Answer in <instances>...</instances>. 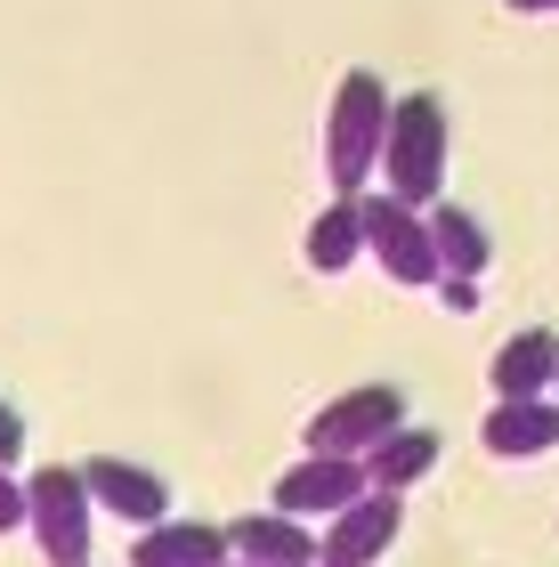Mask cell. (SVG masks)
Listing matches in <instances>:
<instances>
[{
    "label": "cell",
    "mask_w": 559,
    "mask_h": 567,
    "mask_svg": "<svg viewBox=\"0 0 559 567\" xmlns=\"http://www.w3.org/2000/svg\"><path fill=\"white\" fill-rule=\"evenodd\" d=\"M390 114H397V97L381 90V73L349 65L341 82H333V106H324V178H333L341 195H365V178L381 171Z\"/></svg>",
    "instance_id": "obj_1"
},
{
    "label": "cell",
    "mask_w": 559,
    "mask_h": 567,
    "mask_svg": "<svg viewBox=\"0 0 559 567\" xmlns=\"http://www.w3.org/2000/svg\"><path fill=\"white\" fill-rule=\"evenodd\" d=\"M446 97L429 90H405L397 114H390V138H381V187H390L397 203H414V212H429V203L446 195Z\"/></svg>",
    "instance_id": "obj_2"
},
{
    "label": "cell",
    "mask_w": 559,
    "mask_h": 567,
    "mask_svg": "<svg viewBox=\"0 0 559 567\" xmlns=\"http://www.w3.org/2000/svg\"><path fill=\"white\" fill-rule=\"evenodd\" d=\"M90 519H97V495L82 471L49 462V471L24 478V527L49 551V567H90Z\"/></svg>",
    "instance_id": "obj_3"
},
{
    "label": "cell",
    "mask_w": 559,
    "mask_h": 567,
    "mask_svg": "<svg viewBox=\"0 0 559 567\" xmlns=\"http://www.w3.org/2000/svg\"><path fill=\"white\" fill-rule=\"evenodd\" d=\"M358 212H365V251L381 260V276L390 284H438V244H429V212H414V203H397L390 187L381 195H358Z\"/></svg>",
    "instance_id": "obj_4"
},
{
    "label": "cell",
    "mask_w": 559,
    "mask_h": 567,
    "mask_svg": "<svg viewBox=\"0 0 559 567\" xmlns=\"http://www.w3.org/2000/svg\"><path fill=\"white\" fill-rule=\"evenodd\" d=\"M397 422H405V398L390 390V381H365V390H341L333 405H317L309 430H300V446H309V454H358L365 462V446H381Z\"/></svg>",
    "instance_id": "obj_5"
},
{
    "label": "cell",
    "mask_w": 559,
    "mask_h": 567,
    "mask_svg": "<svg viewBox=\"0 0 559 567\" xmlns=\"http://www.w3.org/2000/svg\"><path fill=\"white\" fill-rule=\"evenodd\" d=\"M397 527H405L397 495H390V486H365L349 511H333V519H324V535H317V567H373L381 551L397 544Z\"/></svg>",
    "instance_id": "obj_6"
},
{
    "label": "cell",
    "mask_w": 559,
    "mask_h": 567,
    "mask_svg": "<svg viewBox=\"0 0 559 567\" xmlns=\"http://www.w3.org/2000/svg\"><path fill=\"white\" fill-rule=\"evenodd\" d=\"M365 495V462L358 454H309V462H292L284 478H276V511H292V519H333V511H349Z\"/></svg>",
    "instance_id": "obj_7"
},
{
    "label": "cell",
    "mask_w": 559,
    "mask_h": 567,
    "mask_svg": "<svg viewBox=\"0 0 559 567\" xmlns=\"http://www.w3.org/2000/svg\"><path fill=\"white\" fill-rule=\"evenodd\" d=\"M82 478H90L97 511H114V519H131V527H155V519H170V486H163L155 471H138V462H122V454H97V462H82Z\"/></svg>",
    "instance_id": "obj_8"
},
{
    "label": "cell",
    "mask_w": 559,
    "mask_h": 567,
    "mask_svg": "<svg viewBox=\"0 0 559 567\" xmlns=\"http://www.w3.org/2000/svg\"><path fill=\"white\" fill-rule=\"evenodd\" d=\"M227 551L244 567H317V535L292 511H251V519L227 527Z\"/></svg>",
    "instance_id": "obj_9"
},
{
    "label": "cell",
    "mask_w": 559,
    "mask_h": 567,
    "mask_svg": "<svg viewBox=\"0 0 559 567\" xmlns=\"http://www.w3.org/2000/svg\"><path fill=\"white\" fill-rule=\"evenodd\" d=\"M227 559V527H203V519H155L138 527V551L131 567H219Z\"/></svg>",
    "instance_id": "obj_10"
},
{
    "label": "cell",
    "mask_w": 559,
    "mask_h": 567,
    "mask_svg": "<svg viewBox=\"0 0 559 567\" xmlns=\"http://www.w3.org/2000/svg\"><path fill=\"white\" fill-rule=\"evenodd\" d=\"M487 381H495V398H544V381H559V341H551V332H519V341H503Z\"/></svg>",
    "instance_id": "obj_11"
},
{
    "label": "cell",
    "mask_w": 559,
    "mask_h": 567,
    "mask_svg": "<svg viewBox=\"0 0 559 567\" xmlns=\"http://www.w3.org/2000/svg\"><path fill=\"white\" fill-rule=\"evenodd\" d=\"M309 268L317 276H341L349 260H365V212H358V195H341V203H324V212L309 219Z\"/></svg>",
    "instance_id": "obj_12"
},
{
    "label": "cell",
    "mask_w": 559,
    "mask_h": 567,
    "mask_svg": "<svg viewBox=\"0 0 559 567\" xmlns=\"http://www.w3.org/2000/svg\"><path fill=\"white\" fill-rule=\"evenodd\" d=\"M429 244H438V268L446 276H487V260H495V244H487V227H478L463 203H429Z\"/></svg>",
    "instance_id": "obj_13"
},
{
    "label": "cell",
    "mask_w": 559,
    "mask_h": 567,
    "mask_svg": "<svg viewBox=\"0 0 559 567\" xmlns=\"http://www.w3.org/2000/svg\"><path fill=\"white\" fill-rule=\"evenodd\" d=\"M487 446L495 454H544V446H559V405H544V398H503L495 414H487Z\"/></svg>",
    "instance_id": "obj_14"
},
{
    "label": "cell",
    "mask_w": 559,
    "mask_h": 567,
    "mask_svg": "<svg viewBox=\"0 0 559 567\" xmlns=\"http://www.w3.org/2000/svg\"><path fill=\"white\" fill-rule=\"evenodd\" d=\"M429 462H438V437L397 422L390 437H381V446H365V486H390V495H397V486L429 478Z\"/></svg>",
    "instance_id": "obj_15"
},
{
    "label": "cell",
    "mask_w": 559,
    "mask_h": 567,
    "mask_svg": "<svg viewBox=\"0 0 559 567\" xmlns=\"http://www.w3.org/2000/svg\"><path fill=\"white\" fill-rule=\"evenodd\" d=\"M17 454H24V422H17V405L0 398V471H9Z\"/></svg>",
    "instance_id": "obj_16"
},
{
    "label": "cell",
    "mask_w": 559,
    "mask_h": 567,
    "mask_svg": "<svg viewBox=\"0 0 559 567\" xmlns=\"http://www.w3.org/2000/svg\"><path fill=\"white\" fill-rule=\"evenodd\" d=\"M9 527H24V486L0 471V535H9Z\"/></svg>",
    "instance_id": "obj_17"
},
{
    "label": "cell",
    "mask_w": 559,
    "mask_h": 567,
    "mask_svg": "<svg viewBox=\"0 0 559 567\" xmlns=\"http://www.w3.org/2000/svg\"><path fill=\"white\" fill-rule=\"evenodd\" d=\"M519 17H559V0H511Z\"/></svg>",
    "instance_id": "obj_18"
},
{
    "label": "cell",
    "mask_w": 559,
    "mask_h": 567,
    "mask_svg": "<svg viewBox=\"0 0 559 567\" xmlns=\"http://www.w3.org/2000/svg\"><path fill=\"white\" fill-rule=\"evenodd\" d=\"M219 567H244V559H219Z\"/></svg>",
    "instance_id": "obj_19"
}]
</instances>
